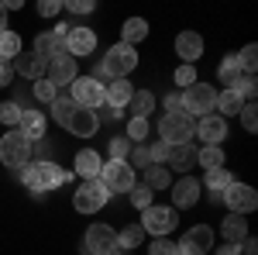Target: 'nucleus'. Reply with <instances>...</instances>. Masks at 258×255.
Listing matches in <instances>:
<instances>
[{"label":"nucleus","instance_id":"nucleus-9","mask_svg":"<svg viewBox=\"0 0 258 255\" xmlns=\"http://www.w3.org/2000/svg\"><path fill=\"white\" fill-rule=\"evenodd\" d=\"M86 255H124V248H117V231L107 224H90L86 228Z\"/></svg>","mask_w":258,"mask_h":255},{"label":"nucleus","instance_id":"nucleus-43","mask_svg":"<svg viewBox=\"0 0 258 255\" xmlns=\"http://www.w3.org/2000/svg\"><path fill=\"white\" fill-rule=\"evenodd\" d=\"M148 255H179V248H176V241H169V238H155Z\"/></svg>","mask_w":258,"mask_h":255},{"label":"nucleus","instance_id":"nucleus-37","mask_svg":"<svg viewBox=\"0 0 258 255\" xmlns=\"http://www.w3.org/2000/svg\"><path fill=\"white\" fill-rule=\"evenodd\" d=\"M127 193H131V203H135L138 211H145V207H152V203H155V193H152V190H148L145 183H135V186H131Z\"/></svg>","mask_w":258,"mask_h":255},{"label":"nucleus","instance_id":"nucleus-39","mask_svg":"<svg viewBox=\"0 0 258 255\" xmlns=\"http://www.w3.org/2000/svg\"><path fill=\"white\" fill-rule=\"evenodd\" d=\"M21 111H24V107H21L18 100H4V104H0V121H4V124H18Z\"/></svg>","mask_w":258,"mask_h":255},{"label":"nucleus","instance_id":"nucleus-40","mask_svg":"<svg viewBox=\"0 0 258 255\" xmlns=\"http://www.w3.org/2000/svg\"><path fill=\"white\" fill-rule=\"evenodd\" d=\"M127 141H141V138H148V121H141V118H131L127 121Z\"/></svg>","mask_w":258,"mask_h":255},{"label":"nucleus","instance_id":"nucleus-31","mask_svg":"<svg viewBox=\"0 0 258 255\" xmlns=\"http://www.w3.org/2000/svg\"><path fill=\"white\" fill-rule=\"evenodd\" d=\"M120 35H124V45H135V41H141L145 35H148V24H145V18H127L124 21V28H120Z\"/></svg>","mask_w":258,"mask_h":255},{"label":"nucleus","instance_id":"nucleus-2","mask_svg":"<svg viewBox=\"0 0 258 255\" xmlns=\"http://www.w3.org/2000/svg\"><path fill=\"white\" fill-rule=\"evenodd\" d=\"M135 66H138V52H135V45H110L107 48V56L103 62L97 66V73L93 79H127V73H135Z\"/></svg>","mask_w":258,"mask_h":255},{"label":"nucleus","instance_id":"nucleus-11","mask_svg":"<svg viewBox=\"0 0 258 255\" xmlns=\"http://www.w3.org/2000/svg\"><path fill=\"white\" fill-rule=\"evenodd\" d=\"M66 35H69V24H55L52 31H41L38 38H35V56L38 59H55V56H66Z\"/></svg>","mask_w":258,"mask_h":255},{"label":"nucleus","instance_id":"nucleus-53","mask_svg":"<svg viewBox=\"0 0 258 255\" xmlns=\"http://www.w3.org/2000/svg\"><path fill=\"white\" fill-rule=\"evenodd\" d=\"M214 255H241V245H231V241H227V245H224V248H217Z\"/></svg>","mask_w":258,"mask_h":255},{"label":"nucleus","instance_id":"nucleus-16","mask_svg":"<svg viewBox=\"0 0 258 255\" xmlns=\"http://www.w3.org/2000/svg\"><path fill=\"white\" fill-rule=\"evenodd\" d=\"M93 48H97V35H93V28H69V35H66V52H69L73 59L90 56Z\"/></svg>","mask_w":258,"mask_h":255},{"label":"nucleus","instance_id":"nucleus-22","mask_svg":"<svg viewBox=\"0 0 258 255\" xmlns=\"http://www.w3.org/2000/svg\"><path fill=\"white\" fill-rule=\"evenodd\" d=\"M45 114H38V111H21V121H18V131L28 141H38V138H45Z\"/></svg>","mask_w":258,"mask_h":255},{"label":"nucleus","instance_id":"nucleus-27","mask_svg":"<svg viewBox=\"0 0 258 255\" xmlns=\"http://www.w3.org/2000/svg\"><path fill=\"white\" fill-rule=\"evenodd\" d=\"M241 107H244V100H241L234 90H224V93H217V111H220V118H224V121H227V118H238Z\"/></svg>","mask_w":258,"mask_h":255},{"label":"nucleus","instance_id":"nucleus-26","mask_svg":"<svg viewBox=\"0 0 258 255\" xmlns=\"http://www.w3.org/2000/svg\"><path fill=\"white\" fill-rule=\"evenodd\" d=\"M220 231H224V238H227L231 245H241V241L248 238V221H244V214H227L224 224H220Z\"/></svg>","mask_w":258,"mask_h":255},{"label":"nucleus","instance_id":"nucleus-19","mask_svg":"<svg viewBox=\"0 0 258 255\" xmlns=\"http://www.w3.org/2000/svg\"><path fill=\"white\" fill-rule=\"evenodd\" d=\"M97 128H100V121H97V111H76L73 114V121H69V128L66 131H73V138H93L97 135Z\"/></svg>","mask_w":258,"mask_h":255},{"label":"nucleus","instance_id":"nucleus-15","mask_svg":"<svg viewBox=\"0 0 258 255\" xmlns=\"http://www.w3.org/2000/svg\"><path fill=\"white\" fill-rule=\"evenodd\" d=\"M200 190H203V186H200V179H193V176L176 179V183H172V211H179V207L189 211L200 200Z\"/></svg>","mask_w":258,"mask_h":255},{"label":"nucleus","instance_id":"nucleus-36","mask_svg":"<svg viewBox=\"0 0 258 255\" xmlns=\"http://www.w3.org/2000/svg\"><path fill=\"white\" fill-rule=\"evenodd\" d=\"M238 76H241V66H238V59L234 56H227V59L220 62V69H217V79L220 83H227V90L238 83Z\"/></svg>","mask_w":258,"mask_h":255},{"label":"nucleus","instance_id":"nucleus-17","mask_svg":"<svg viewBox=\"0 0 258 255\" xmlns=\"http://www.w3.org/2000/svg\"><path fill=\"white\" fill-rule=\"evenodd\" d=\"M193 135L203 138V145H220L227 138V121L220 118V114H207V118L197 121V131Z\"/></svg>","mask_w":258,"mask_h":255},{"label":"nucleus","instance_id":"nucleus-12","mask_svg":"<svg viewBox=\"0 0 258 255\" xmlns=\"http://www.w3.org/2000/svg\"><path fill=\"white\" fill-rule=\"evenodd\" d=\"M179 255H207L214 248V228L210 224H197V228H189L182 241H176Z\"/></svg>","mask_w":258,"mask_h":255},{"label":"nucleus","instance_id":"nucleus-44","mask_svg":"<svg viewBox=\"0 0 258 255\" xmlns=\"http://www.w3.org/2000/svg\"><path fill=\"white\" fill-rule=\"evenodd\" d=\"M176 83L189 90V86L197 83V69H193V66H179V69H176Z\"/></svg>","mask_w":258,"mask_h":255},{"label":"nucleus","instance_id":"nucleus-50","mask_svg":"<svg viewBox=\"0 0 258 255\" xmlns=\"http://www.w3.org/2000/svg\"><path fill=\"white\" fill-rule=\"evenodd\" d=\"M11 79H14V66L11 62H0V86H7Z\"/></svg>","mask_w":258,"mask_h":255},{"label":"nucleus","instance_id":"nucleus-48","mask_svg":"<svg viewBox=\"0 0 258 255\" xmlns=\"http://www.w3.org/2000/svg\"><path fill=\"white\" fill-rule=\"evenodd\" d=\"M59 11H62V0H41V4H38V14H41V18H55Z\"/></svg>","mask_w":258,"mask_h":255},{"label":"nucleus","instance_id":"nucleus-21","mask_svg":"<svg viewBox=\"0 0 258 255\" xmlns=\"http://www.w3.org/2000/svg\"><path fill=\"white\" fill-rule=\"evenodd\" d=\"M83 179H100V169H103V159L93 148H80L76 152V166H73Z\"/></svg>","mask_w":258,"mask_h":255},{"label":"nucleus","instance_id":"nucleus-1","mask_svg":"<svg viewBox=\"0 0 258 255\" xmlns=\"http://www.w3.org/2000/svg\"><path fill=\"white\" fill-rule=\"evenodd\" d=\"M69 173L66 169H59L55 162H28L24 169H21V183L31 190V193H48V190H55V186H62V183H69Z\"/></svg>","mask_w":258,"mask_h":255},{"label":"nucleus","instance_id":"nucleus-54","mask_svg":"<svg viewBox=\"0 0 258 255\" xmlns=\"http://www.w3.org/2000/svg\"><path fill=\"white\" fill-rule=\"evenodd\" d=\"M0 31H7V11H4V4H0Z\"/></svg>","mask_w":258,"mask_h":255},{"label":"nucleus","instance_id":"nucleus-35","mask_svg":"<svg viewBox=\"0 0 258 255\" xmlns=\"http://www.w3.org/2000/svg\"><path fill=\"white\" fill-rule=\"evenodd\" d=\"M145 231H141V224H127V228H120L117 231V248H138Z\"/></svg>","mask_w":258,"mask_h":255},{"label":"nucleus","instance_id":"nucleus-8","mask_svg":"<svg viewBox=\"0 0 258 255\" xmlns=\"http://www.w3.org/2000/svg\"><path fill=\"white\" fill-rule=\"evenodd\" d=\"M107 200H110V190H107L100 179H86L80 190L73 193V207H76L80 214H97Z\"/></svg>","mask_w":258,"mask_h":255},{"label":"nucleus","instance_id":"nucleus-38","mask_svg":"<svg viewBox=\"0 0 258 255\" xmlns=\"http://www.w3.org/2000/svg\"><path fill=\"white\" fill-rule=\"evenodd\" d=\"M234 59H238L241 73H255V66H258V48H255V45H244Z\"/></svg>","mask_w":258,"mask_h":255},{"label":"nucleus","instance_id":"nucleus-45","mask_svg":"<svg viewBox=\"0 0 258 255\" xmlns=\"http://www.w3.org/2000/svg\"><path fill=\"white\" fill-rule=\"evenodd\" d=\"M93 7H97L93 0H66L62 4V11H73V14H90Z\"/></svg>","mask_w":258,"mask_h":255},{"label":"nucleus","instance_id":"nucleus-10","mask_svg":"<svg viewBox=\"0 0 258 255\" xmlns=\"http://www.w3.org/2000/svg\"><path fill=\"white\" fill-rule=\"evenodd\" d=\"M73 104L83 107V111H97L100 104H103V83L93 76H76L73 83Z\"/></svg>","mask_w":258,"mask_h":255},{"label":"nucleus","instance_id":"nucleus-47","mask_svg":"<svg viewBox=\"0 0 258 255\" xmlns=\"http://www.w3.org/2000/svg\"><path fill=\"white\" fill-rule=\"evenodd\" d=\"M241 124H244L248 131H255V128H258V114H255V104H244V107H241Z\"/></svg>","mask_w":258,"mask_h":255},{"label":"nucleus","instance_id":"nucleus-24","mask_svg":"<svg viewBox=\"0 0 258 255\" xmlns=\"http://www.w3.org/2000/svg\"><path fill=\"white\" fill-rule=\"evenodd\" d=\"M14 69H18V76L45 79V59H38L35 52H21L18 59H14Z\"/></svg>","mask_w":258,"mask_h":255},{"label":"nucleus","instance_id":"nucleus-41","mask_svg":"<svg viewBox=\"0 0 258 255\" xmlns=\"http://www.w3.org/2000/svg\"><path fill=\"white\" fill-rule=\"evenodd\" d=\"M35 97H38L41 104H52V100L59 97V90H55L48 79H35Z\"/></svg>","mask_w":258,"mask_h":255},{"label":"nucleus","instance_id":"nucleus-49","mask_svg":"<svg viewBox=\"0 0 258 255\" xmlns=\"http://www.w3.org/2000/svg\"><path fill=\"white\" fill-rule=\"evenodd\" d=\"M165 114H186L182 111V93H169L165 97Z\"/></svg>","mask_w":258,"mask_h":255},{"label":"nucleus","instance_id":"nucleus-3","mask_svg":"<svg viewBox=\"0 0 258 255\" xmlns=\"http://www.w3.org/2000/svg\"><path fill=\"white\" fill-rule=\"evenodd\" d=\"M179 217L172 207H159V203H152V207H145L141 211V231L152 238H169L176 231Z\"/></svg>","mask_w":258,"mask_h":255},{"label":"nucleus","instance_id":"nucleus-20","mask_svg":"<svg viewBox=\"0 0 258 255\" xmlns=\"http://www.w3.org/2000/svg\"><path fill=\"white\" fill-rule=\"evenodd\" d=\"M135 93V86L127 83V79H110V83H103V104H110V107H127V100Z\"/></svg>","mask_w":258,"mask_h":255},{"label":"nucleus","instance_id":"nucleus-23","mask_svg":"<svg viewBox=\"0 0 258 255\" xmlns=\"http://www.w3.org/2000/svg\"><path fill=\"white\" fill-rule=\"evenodd\" d=\"M197 159V148H193V141H186V145H169V152H165V169H189V162Z\"/></svg>","mask_w":258,"mask_h":255},{"label":"nucleus","instance_id":"nucleus-13","mask_svg":"<svg viewBox=\"0 0 258 255\" xmlns=\"http://www.w3.org/2000/svg\"><path fill=\"white\" fill-rule=\"evenodd\" d=\"M224 203L231 207V214H251L258 207V193L248 186V183H231L227 190H224Z\"/></svg>","mask_w":258,"mask_h":255},{"label":"nucleus","instance_id":"nucleus-6","mask_svg":"<svg viewBox=\"0 0 258 255\" xmlns=\"http://www.w3.org/2000/svg\"><path fill=\"white\" fill-rule=\"evenodd\" d=\"M0 162L11 166V169H24L31 162V141L21 131H7L0 138Z\"/></svg>","mask_w":258,"mask_h":255},{"label":"nucleus","instance_id":"nucleus-30","mask_svg":"<svg viewBox=\"0 0 258 255\" xmlns=\"http://www.w3.org/2000/svg\"><path fill=\"white\" fill-rule=\"evenodd\" d=\"M21 56V38L7 28V31H0V62H14Z\"/></svg>","mask_w":258,"mask_h":255},{"label":"nucleus","instance_id":"nucleus-28","mask_svg":"<svg viewBox=\"0 0 258 255\" xmlns=\"http://www.w3.org/2000/svg\"><path fill=\"white\" fill-rule=\"evenodd\" d=\"M52 118H55V124H62V128H69V121H73V114L80 111L76 104H73V97H55L52 104Z\"/></svg>","mask_w":258,"mask_h":255},{"label":"nucleus","instance_id":"nucleus-34","mask_svg":"<svg viewBox=\"0 0 258 255\" xmlns=\"http://www.w3.org/2000/svg\"><path fill=\"white\" fill-rule=\"evenodd\" d=\"M231 90H234V93H238V97L244 100V104H248V100H255V93H258L255 73H241V76H238V83H234Z\"/></svg>","mask_w":258,"mask_h":255},{"label":"nucleus","instance_id":"nucleus-42","mask_svg":"<svg viewBox=\"0 0 258 255\" xmlns=\"http://www.w3.org/2000/svg\"><path fill=\"white\" fill-rule=\"evenodd\" d=\"M107 152H110V159H127V152H131V141H127L124 135H120V138H110Z\"/></svg>","mask_w":258,"mask_h":255},{"label":"nucleus","instance_id":"nucleus-25","mask_svg":"<svg viewBox=\"0 0 258 255\" xmlns=\"http://www.w3.org/2000/svg\"><path fill=\"white\" fill-rule=\"evenodd\" d=\"M127 111H131L135 118L148 121V118H152V111H155V93H152V90H135L131 100H127Z\"/></svg>","mask_w":258,"mask_h":255},{"label":"nucleus","instance_id":"nucleus-32","mask_svg":"<svg viewBox=\"0 0 258 255\" xmlns=\"http://www.w3.org/2000/svg\"><path fill=\"white\" fill-rule=\"evenodd\" d=\"M145 186L155 193V190H165V186H172V179H169V169L165 166H148L145 169Z\"/></svg>","mask_w":258,"mask_h":255},{"label":"nucleus","instance_id":"nucleus-14","mask_svg":"<svg viewBox=\"0 0 258 255\" xmlns=\"http://www.w3.org/2000/svg\"><path fill=\"white\" fill-rule=\"evenodd\" d=\"M76 76H80V73H76V59H73L69 52L45 62V79H48L55 90H59V86H66V83H73Z\"/></svg>","mask_w":258,"mask_h":255},{"label":"nucleus","instance_id":"nucleus-46","mask_svg":"<svg viewBox=\"0 0 258 255\" xmlns=\"http://www.w3.org/2000/svg\"><path fill=\"white\" fill-rule=\"evenodd\" d=\"M127 166H131V169H135V166L148 169V166H152V156H148V148H145V145H138V148L131 152V162H127Z\"/></svg>","mask_w":258,"mask_h":255},{"label":"nucleus","instance_id":"nucleus-18","mask_svg":"<svg viewBox=\"0 0 258 255\" xmlns=\"http://www.w3.org/2000/svg\"><path fill=\"white\" fill-rule=\"evenodd\" d=\"M176 52H179V59H182V66H193L203 56V38H200L197 31H182L176 38Z\"/></svg>","mask_w":258,"mask_h":255},{"label":"nucleus","instance_id":"nucleus-7","mask_svg":"<svg viewBox=\"0 0 258 255\" xmlns=\"http://www.w3.org/2000/svg\"><path fill=\"white\" fill-rule=\"evenodd\" d=\"M100 183L110 193H127L135 186V169L127 166V159H107L103 169H100Z\"/></svg>","mask_w":258,"mask_h":255},{"label":"nucleus","instance_id":"nucleus-4","mask_svg":"<svg viewBox=\"0 0 258 255\" xmlns=\"http://www.w3.org/2000/svg\"><path fill=\"white\" fill-rule=\"evenodd\" d=\"M182 111H186L193 121L207 118L210 111H217V90L207 86V83H193V86L182 93Z\"/></svg>","mask_w":258,"mask_h":255},{"label":"nucleus","instance_id":"nucleus-51","mask_svg":"<svg viewBox=\"0 0 258 255\" xmlns=\"http://www.w3.org/2000/svg\"><path fill=\"white\" fill-rule=\"evenodd\" d=\"M100 111H103V114H97V121H100V118H103V121H117V118H120V111H117V107H110V104H103Z\"/></svg>","mask_w":258,"mask_h":255},{"label":"nucleus","instance_id":"nucleus-33","mask_svg":"<svg viewBox=\"0 0 258 255\" xmlns=\"http://www.w3.org/2000/svg\"><path fill=\"white\" fill-rule=\"evenodd\" d=\"M231 183H234V176H231L227 169H210V173H207V179H203L200 186H207V190H214V193H224Z\"/></svg>","mask_w":258,"mask_h":255},{"label":"nucleus","instance_id":"nucleus-5","mask_svg":"<svg viewBox=\"0 0 258 255\" xmlns=\"http://www.w3.org/2000/svg\"><path fill=\"white\" fill-rule=\"evenodd\" d=\"M193 131H197V121L189 114H165L159 121V138L165 145H186L193 141Z\"/></svg>","mask_w":258,"mask_h":255},{"label":"nucleus","instance_id":"nucleus-29","mask_svg":"<svg viewBox=\"0 0 258 255\" xmlns=\"http://www.w3.org/2000/svg\"><path fill=\"white\" fill-rule=\"evenodd\" d=\"M197 162L210 173V169H224V148L220 145H203L197 152Z\"/></svg>","mask_w":258,"mask_h":255},{"label":"nucleus","instance_id":"nucleus-52","mask_svg":"<svg viewBox=\"0 0 258 255\" xmlns=\"http://www.w3.org/2000/svg\"><path fill=\"white\" fill-rule=\"evenodd\" d=\"M241 255H258V241L251 235L244 238V241H241Z\"/></svg>","mask_w":258,"mask_h":255}]
</instances>
